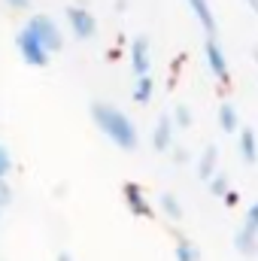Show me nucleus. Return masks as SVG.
I'll use <instances>...</instances> for the list:
<instances>
[{
  "mask_svg": "<svg viewBox=\"0 0 258 261\" xmlns=\"http://www.w3.org/2000/svg\"><path fill=\"white\" fill-rule=\"evenodd\" d=\"M170 119H173V125H176V128H189V125H192V110H189L186 103H179V107L173 110V116H170Z\"/></svg>",
  "mask_w": 258,
  "mask_h": 261,
  "instance_id": "17",
  "label": "nucleus"
},
{
  "mask_svg": "<svg viewBox=\"0 0 258 261\" xmlns=\"http://www.w3.org/2000/svg\"><path fill=\"white\" fill-rule=\"evenodd\" d=\"M125 200H128V210L134 216H143V219L152 216V206H149V200H146L143 189H140L137 182H128V186H125Z\"/></svg>",
  "mask_w": 258,
  "mask_h": 261,
  "instance_id": "9",
  "label": "nucleus"
},
{
  "mask_svg": "<svg viewBox=\"0 0 258 261\" xmlns=\"http://www.w3.org/2000/svg\"><path fill=\"white\" fill-rule=\"evenodd\" d=\"M9 170H12V155H9L6 146H0V179H6Z\"/></svg>",
  "mask_w": 258,
  "mask_h": 261,
  "instance_id": "19",
  "label": "nucleus"
},
{
  "mask_svg": "<svg viewBox=\"0 0 258 261\" xmlns=\"http://www.w3.org/2000/svg\"><path fill=\"white\" fill-rule=\"evenodd\" d=\"M210 192H213L216 197H228V176L216 173V176L210 179Z\"/></svg>",
  "mask_w": 258,
  "mask_h": 261,
  "instance_id": "18",
  "label": "nucleus"
},
{
  "mask_svg": "<svg viewBox=\"0 0 258 261\" xmlns=\"http://www.w3.org/2000/svg\"><path fill=\"white\" fill-rule=\"evenodd\" d=\"M152 88H155L152 76H137V85H134V100H137V103H149V100H152Z\"/></svg>",
  "mask_w": 258,
  "mask_h": 261,
  "instance_id": "14",
  "label": "nucleus"
},
{
  "mask_svg": "<svg viewBox=\"0 0 258 261\" xmlns=\"http://www.w3.org/2000/svg\"><path fill=\"white\" fill-rule=\"evenodd\" d=\"M234 246L243 252V255H252L258 249V200L246 210V219H243V228L234 234Z\"/></svg>",
  "mask_w": 258,
  "mask_h": 261,
  "instance_id": "4",
  "label": "nucleus"
},
{
  "mask_svg": "<svg viewBox=\"0 0 258 261\" xmlns=\"http://www.w3.org/2000/svg\"><path fill=\"white\" fill-rule=\"evenodd\" d=\"M3 3H6V6H12V9H24L31 0H3Z\"/></svg>",
  "mask_w": 258,
  "mask_h": 261,
  "instance_id": "21",
  "label": "nucleus"
},
{
  "mask_svg": "<svg viewBox=\"0 0 258 261\" xmlns=\"http://www.w3.org/2000/svg\"><path fill=\"white\" fill-rule=\"evenodd\" d=\"M246 3H249V9H252V12L258 15V0H246Z\"/></svg>",
  "mask_w": 258,
  "mask_h": 261,
  "instance_id": "22",
  "label": "nucleus"
},
{
  "mask_svg": "<svg viewBox=\"0 0 258 261\" xmlns=\"http://www.w3.org/2000/svg\"><path fill=\"white\" fill-rule=\"evenodd\" d=\"M24 28H28V31H31V34L46 46V52H49V55L64 49V34H61V28L55 24V18H52V15H43V12H40V15H31Z\"/></svg>",
  "mask_w": 258,
  "mask_h": 261,
  "instance_id": "2",
  "label": "nucleus"
},
{
  "mask_svg": "<svg viewBox=\"0 0 258 261\" xmlns=\"http://www.w3.org/2000/svg\"><path fill=\"white\" fill-rule=\"evenodd\" d=\"M173 119L170 116H158V122H155V130H152V146L158 149V152H167L170 149V143H173Z\"/></svg>",
  "mask_w": 258,
  "mask_h": 261,
  "instance_id": "8",
  "label": "nucleus"
},
{
  "mask_svg": "<svg viewBox=\"0 0 258 261\" xmlns=\"http://www.w3.org/2000/svg\"><path fill=\"white\" fill-rule=\"evenodd\" d=\"M240 155H243V161L246 164H255L258 161V140H255V130L252 128H243L240 130Z\"/></svg>",
  "mask_w": 258,
  "mask_h": 261,
  "instance_id": "11",
  "label": "nucleus"
},
{
  "mask_svg": "<svg viewBox=\"0 0 258 261\" xmlns=\"http://www.w3.org/2000/svg\"><path fill=\"white\" fill-rule=\"evenodd\" d=\"M216 164H219V149L216 146H207L203 149V155H200V161H197V173H200V179H213L216 176Z\"/></svg>",
  "mask_w": 258,
  "mask_h": 261,
  "instance_id": "12",
  "label": "nucleus"
},
{
  "mask_svg": "<svg viewBox=\"0 0 258 261\" xmlns=\"http://www.w3.org/2000/svg\"><path fill=\"white\" fill-rule=\"evenodd\" d=\"M58 261H73V255H70V252H61V255H58Z\"/></svg>",
  "mask_w": 258,
  "mask_h": 261,
  "instance_id": "23",
  "label": "nucleus"
},
{
  "mask_svg": "<svg viewBox=\"0 0 258 261\" xmlns=\"http://www.w3.org/2000/svg\"><path fill=\"white\" fill-rule=\"evenodd\" d=\"M9 186H6V179H0V206H6V203H9Z\"/></svg>",
  "mask_w": 258,
  "mask_h": 261,
  "instance_id": "20",
  "label": "nucleus"
},
{
  "mask_svg": "<svg viewBox=\"0 0 258 261\" xmlns=\"http://www.w3.org/2000/svg\"><path fill=\"white\" fill-rule=\"evenodd\" d=\"M255 64H258V52H255Z\"/></svg>",
  "mask_w": 258,
  "mask_h": 261,
  "instance_id": "24",
  "label": "nucleus"
},
{
  "mask_svg": "<svg viewBox=\"0 0 258 261\" xmlns=\"http://www.w3.org/2000/svg\"><path fill=\"white\" fill-rule=\"evenodd\" d=\"M158 203H161V210H164V213H167L170 219H183V206H179V200H176V195H170V192H164Z\"/></svg>",
  "mask_w": 258,
  "mask_h": 261,
  "instance_id": "16",
  "label": "nucleus"
},
{
  "mask_svg": "<svg viewBox=\"0 0 258 261\" xmlns=\"http://www.w3.org/2000/svg\"><path fill=\"white\" fill-rule=\"evenodd\" d=\"M219 125H222L225 134H234V130L240 128V119H237L234 103H222V107H219Z\"/></svg>",
  "mask_w": 258,
  "mask_h": 261,
  "instance_id": "13",
  "label": "nucleus"
},
{
  "mask_svg": "<svg viewBox=\"0 0 258 261\" xmlns=\"http://www.w3.org/2000/svg\"><path fill=\"white\" fill-rule=\"evenodd\" d=\"M149 40L146 37H137L134 43H131V67H134V73L137 76H149Z\"/></svg>",
  "mask_w": 258,
  "mask_h": 261,
  "instance_id": "7",
  "label": "nucleus"
},
{
  "mask_svg": "<svg viewBox=\"0 0 258 261\" xmlns=\"http://www.w3.org/2000/svg\"><path fill=\"white\" fill-rule=\"evenodd\" d=\"M15 49L21 52L24 64H31V67H46L49 64V52H46V46H43L28 28H21V31L15 34Z\"/></svg>",
  "mask_w": 258,
  "mask_h": 261,
  "instance_id": "3",
  "label": "nucleus"
},
{
  "mask_svg": "<svg viewBox=\"0 0 258 261\" xmlns=\"http://www.w3.org/2000/svg\"><path fill=\"white\" fill-rule=\"evenodd\" d=\"M203 55H207V67H210V73H213L219 82H228V61H225V52H222V46L216 43V37H207V43H203Z\"/></svg>",
  "mask_w": 258,
  "mask_h": 261,
  "instance_id": "6",
  "label": "nucleus"
},
{
  "mask_svg": "<svg viewBox=\"0 0 258 261\" xmlns=\"http://www.w3.org/2000/svg\"><path fill=\"white\" fill-rule=\"evenodd\" d=\"M91 119H94L97 128L104 130V137H110L119 149H137V143H140V137H137V125L131 122L119 107L97 100V103L91 107Z\"/></svg>",
  "mask_w": 258,
  "mask_h": 261,
  "instance_id": "1",
  "label": "nucleus"
},
{
  "mask_svg": "<svg viewBox=\"0 0 258 261\" xmlns=\"http://www.w3.org/2000/svg\"><path fill=\"white\" fill-rule=\"evenodd\" d=\"M186 3L192 6L194 18L200 21V28L207 31V37H216V15H213L210 3H207V0H186Z\"/></svg>",
  "mask_w": 258,
  "mask_h": 261,
  "instance_id": "10",
  "label": "nucleus"
},
{
  "mask_svg": "<svg viewBox=\"0 0 258 261\" xmlns=\"http://www.w3.org/2000/svg\"><path fill=\"white\" fill-rule=\"evenodd\" d=\"M67 21H70V31L79 37V40H91L97 34V21L88 9L82 6H67Z\"/></svg>",
  "mask_w": 258,
  "mask_h": 261,
  "instance_id": "5",
  "label": "nucleus"
},
{
  "mask_svg": "<svg viewBox=\"0 0 258 261\" xmlns=\"http://www.w3.org/2000/svg\"><path fill=\"white\" fill-rule=\"evenodd\" d=\"M176 261H200V252H197V246H194L192 240L179 237V243H176Z\"/></svg>",
  "mask_w": 258,
  "mask_h": 261,
  "instance_id": "15",
  "label": "nucleus"
}]
</instances>
